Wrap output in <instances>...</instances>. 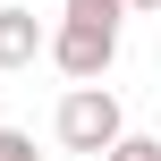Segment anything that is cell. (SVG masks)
I'll use <instances>...</instances> for the list:
<instances>
[{
	"mask_svg": "<svg viewBox=\"0 0 161 161\" xmlns=\"http://www.w3.org/2000/svg\"><path fill=\"white\" fill-rule=\"evenodd\" d=\"M127 8H136V0H68V17H110V25H119Z\"/></svg>",
	"mask_w": 161,
	"mask_h": 161,
	"instance_id": "cell-5",
	"label": "cell"
},
{
	"mask_svg": "<svg viewBox=\"0 0 161 161\" xmlns=\"http://www.w3.org/2000/svg\"><path fill=\"white\" fill-rule=\"evenodd\" d=\"M136 8H144V17H153V8H161V0H136Z\"/></svg>",
	"mask_w": 161,
	"mask_h": 161,
	"instance_id": "cell-7",
	"label": "cell"
},
{
	"mask_svg": "<svg viewBox=\"0 0 161 161\" xmlns=\"http://www.w3.org/2000/svg\"><path fill=\"white\" fill-rule=\"evenodd\" d=\"M34 51H51L34 8H0V68H34Z\"/></svg>",
	"mask_w": 161,
	"mask_h": 161,
	"instance_id": "cell-3",
	"label": "cell"
},
{
	"mask_svg": "<svg viewBox=\"0 0 161 161\" xmlns=\"http://www.w3.org/2000/svg\"><path fill=\"white\" fill-rule=\"evenodd\" d=\"M51 136H59L68 153H93V161H102L119 136H127V119H119V93H110V85H76V93L59 102Z\"/></svg>",
	"mask_w": 161,
	"mask_h": 161,
	"instance_id": "cell-1",
	"label": "cell"
},
{
	"mask_svg": "<svg viewBox=\"0 0 161 161\" xmlns=\"http://www.w3.org/2000/svg\"><path fill=\"white\" fill-rule=\"evenodd\" d=\"M102 161H161V136H119Z\"/></svg>",
	"mask_w": 161,
	"mask_h": 161,
	"instance_id": "cell-4",
	"label": "cell"
},
{
	"mask_svg": "<svg viewBox=\"0 0 161 161\" xmlns=\"http://www.w3.org/2000/svg\"><path fill=\"white\" fill-rule=\"evenodd\" d=\"M110 59H119V25H110V17H59V34H51V68H59L68 85H102Z\"/></svg>",
	"mask_w": 161,
	"mask_h": 161,
	"instance_id": "cell-2",
	"label": "cell"
},
{
	"mask_svg": "<svg viewBox=\"0 0 161 161\" xmlns=\"http://www.w3.org/2000/svg\"><path fill=\"white\" fill-rule=\"evenodd\" d=\"M0 161H42V153H34V136H25V127H0Z\"/></svg>",
	"mask_w": 161,
	"mask_h": 161,
	"instance_id": "cell-6",
	"label": "cell"
}]
</instances>
